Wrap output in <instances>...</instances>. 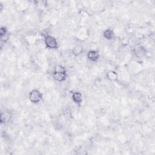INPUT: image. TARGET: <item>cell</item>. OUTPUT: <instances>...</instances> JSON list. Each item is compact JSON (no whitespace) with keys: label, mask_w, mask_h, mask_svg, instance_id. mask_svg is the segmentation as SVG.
<instances>
[{"label":"cell","mask_w":155,"mask_h":155,"mask_svg":"<svg viewBox=\"0 0 155 155\" xmlns=\"http://www.w3.org/2000/svg\"><path fill=\"white\" fill-rule=\"evenodd\" d=\"M102 37L104 39L107 40V41H111L116 39L115 33L114 30L111 28H107L103 30Z\"/></svg>","instance_id":"obj_7"},{"label":"cell","mask_w":155,"mask_h":155,"mask_svg":"<svg viewBox=\"0 0 155 155\" xmlns=\"http://www.w3.org/2000/svg\"><path fill=\"white\" fill-rule=\"evenodd\" d=\"M71 99L76 105L81 106L84 101V96L81 91H75L71 93Z\"/></svg>","instance_id":"obj_6"},{"label":"cell","mask_w":155,"mask_h":155,"mask_svg":"<svg viewBox=\"0 0 155 155\" xmlns=\"http://www.w3.org/2000/svg\"><path fill=\"white\" fill-rule=\"evenodd\" d=\"M100 51L94 48L89 50L86 53V58L87 60L91 63H97L101 58Z\"/></svg>","instance_id":"obj_3"},{"label":"cell","mask_w":155,"mask_h":155,"mask_svg":"<svg viewBox=\"0 0 155 155\" xmlns=\"http://www.w3.org/2000/svg\"><path fill=\"white\" fill-rule=\"evenodd\" d=\"M44 93L38 88L31 89L28 94V101L34 105H37L44 101Z\"/></svg>","instance_id":"obj_1"},{"label":"cell","mask_w":155,"mask_h":155,"mask_svg":"<svg viewBox=\"0 0 155 155\" xmlns=\"http://www.w3.org/2000/svg\"><path fill=\"white\" fill-rule=\"evenodd\" d=\"M51 75L53 79L56 82L61 83L67 81L68 78V71H65V72L52 71Z\"/></svg>","instance_id":"obj_5"},{"label":"cell","mask_w":155,"mask_h":155,"mask_svg":"<svg viewBox=\"0 0 155 155\" xmlns=\"http://www.w3.org/2000/svg\"><path fill=\"white\" fill-rule=\"evenodd\" d=\"M1 123L2 125H7L10 123L13 114L12 111H10V110H4V111H1V116H0Z\"/></svg>","instance_id":"obj_4"},{"label":"cell","mask_w":155,"mask_h":155,"mask_svg":"<svg viewBox=\"0 0 155 155\" xmlns=\"http://www.w3.org/2000/svg\"><path fill=\"white\" fill-rule=\"evenodd\" d=\"M84 51V46L81 44H77L73 47L70 50L71 54L74 57L81 56Z\"/></svg>","instance_id":"obj_8"},{"label":"cell","mask_w":155,"mask_h":155,"mask_svg":"<svg viewBox=\"0 0 155 155\" xmlns=\"http://www.w3.org/2000/svg\"><path fill=\"white\" fill-rule=\"evenodd\" d=\"M43 41L44 46L46 48L51 50H55L59 48V45L58 40L54 36L47 34L44 36Z\"/></svg>","instance_id":"obj_2"},{"label":"cell","mask_w":155,"mask_h":155,"mask_svg":"<svg viewBox=\"0 0 155 155\" xmlns=\"http://www.w3.org/2000/svg\"><path fill=\"white\" fill-rule=\"evenodd\" d=\"M106 78L111 82H116L119 78L118 73L114 70H108L105 74Z\"/></svg>","instance_id":"obj_9"}]
</instances>
